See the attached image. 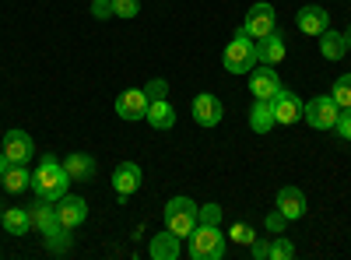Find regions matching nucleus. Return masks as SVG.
Instances as JSON below:
<instances>
[{
    "label": "nucleus",
    "instance_id": "obj_1",
    "mask_svg": "<svg viewBox=\"0 0 351 260\" xmlns=\"http://www.w3.org/2000/svg\"><path fill=\"white\" fill-rule=\"evenodd\" d=\"M67 187H71V176H67L64 162H56L53 155H43L39 169L32 172V190H36V197H43V200H60V197L67 193Z\"/></svg>",
    "mask_w": 351,
    "mask_h": 260
},
{
    "label": "nucleus",
    "instance_id": "obj_2",
    "mask_svg": "<svg viewBox=\"0 0 351 260\" xmlns=\"http://www.w3.org/2000/svg\"><path fill=\"white\" fill-rule=\"evenodd\" d=\"M221 64L228 74H250L256 64H260V56H256V39H250L243 28H239V36L228 43L225 56H221Z\"/></svg>",
    "mask_w": 351,
    "mask_h": 260
},
{
    "label": "nucleus",
    "instance_id": "obj_3",
    "mask_svg": "<svg viewBox=\"0 0 351 260\" xmlns=\"http://www.w3.org/2000/svg\"><path fill=\"white\" fill-rule=\"evenodd\" d=\"M197 211H200V204H193L190 197H172L165 204V228L180 239H186L197 228Z\"/></svg>",
    "mask_w": 351,
    "mask_h": 260
},
{
    "label": "nucleus",
    "instance_id": "obj_4",
    "mask_svg": "<svg viewBox=\"0 0 351 260\" xmlns=\"http://www.w3.org/2000/svg\"><path fill=\"white\" fill-rule=\"evenodd\" d=\"M190 257L193 260H221L225 257V236L218 233V225H200L190 233Z\"/></svg>",
    "mask_w": 351,
    "mask_h": 260
},
{
    "label": "nucleus",
    "instance_id": "obj_5",
    "mask_svg": "<svg viewBox=\"0 0 351 260\" xmlns=\"http://www.w3.org/2000/svg\"><path fill=\"white\" fill-rule=\"evenodd\" d=\"M302 117H306V123L316 127V130H334V123H337V117H341V106L334 102V95H316V99H309V102L302 106Z\"/></svg>",
    "mask_w": 351,
    "mask_h": 260
},
{
    "label": "nucleus",
    "instance_id": "obj_6",
    "mask_svg": "<svg viewBox=\"0 0 351 260\" xmlns=\"http://www.w3.org/2000/svg\"><path fill=\"white\" fill-rule=\"evenodd\" d=\"M274 25H278V18H274V8H271V4H253V8L246 11L243 32H246L250 39H263V36L274 32Z\"/></svg>",
    "mask_w": 351,
    "mask_h": 260
},
{
    "label": "nucleus",
    "instance_id": "obj_7",
    "mask_svg": "<svg viewBox=\"0 0 351 260\" xmlns=\"http://www.w3.org/2000/svg\"><path fill=\"white\" fill-rule=\"evenodd\" d=\"M190 113H193V120H197L200 127H218V123H221V113H225V106L218 102V95H211V92H200V95H193Z\"/></svg>",
    "mask_w": 351,
    "mask_h": 260
},
{
    "label": "nucleus",
    "instance_id": "obj_8",
    "mask_svg": "<svg viewBox=\"0 0 351 260\" xmlns=\"http://www.w3.org/2000/svg\"><path fill=\"white\" fill-rule=\"evenodd\" d=\"M4 155H8L11 165H25L28 158L36 155V144H32V137H28L25 130H8L4 134Z\"/></svg>",
    "mask_w": 351,
    "mask_h": 260
},
{
    "label": "nucleus",
    "instance_id": "obj_9",
    "mask_svg": "<svg viewBox=\"0 0 351 260\" xmlns=\"http://www.w3.org/2000/svg\"><path fill=\"white\" fill-rule=\"evenodd\" d=\"M278 88H281V78H278V71H274L271 64L250 71V92H253L256 99H274Z\"/></svg>",
    "mask_w": 351,
    "mask_h": 260
},
{
    "label": "nucleus",
    "instance_id": "obj_10",
    "mask_svg": "<svg viewBox=\"0 0 351 260\" xmlns=\"http://www.w3.org/2000/svg\"><path fill=\"white\" fill-rule=\"evenodd\" d=\"M148 106H152V99H148L144 88H130V92H123L120 99H116V113H120L123 120H144L148 117Z\"/></svg>",
    "mask_w": 351,
    "mask_h": 260
},
{
    "label": "nucleus",
    "instance_id": "obj_11",
    "mask_svg": "<svg viewBox=\"0 0 351 260\" xmlns=\"http://www.w3.org/2000/svg\"><path fill=\"white\" fill-rule=\"evenodd\" d=\"M271 106H274V117H278V123H295L299 117H302V99L295 95V92H288V88H278V95L271 99Z\"/></svg>",
    "mask_w": 351,
    "mask_h": 260
},
{
    "label": "nucleus",
    "instance_id": "obj_12",
    "mask_svg": "<svg viewBox=\"0 0 351 260\" xmlns=\"http://www.w3.org/2000/svg\"><path fill=\"white\" fill-rule=\"evenodd\" d=\"M56 218H60L64 228H74V225H81L88 218V204L81 197H74V193H64L60 200H56Z\"/></svg>",
    "mask_w": 351,
    "mask_h": 260
},
{
    "label": "nucleus",
    "instance_id": "obj_13",
    "mask_svg": "<svg viewBox=\"0 0 351 260\" xmlns=\"http://www.w3.org/2000/svg\"><path fill=\"white\" fill-rule=\"evenodd\" d=\"M278 211L288 218V222H299L306 215V193L299 187H281L278 190Z\"/></svg>",
    "mask_w": 351,
    "mask_h": 260
},
{
    "label": "nucleus",
    "instance_id": "obj_14",
    "mask_svg": "<svg viewBox=\"0 0 351 260\" xmlns=\"http://www.w3.org/2000/svg\"><path fill=\"white\" fill-rule=\"evenodd\" d=\"M137 187H141V165H137V162H120V165H116V172H112V190L120 193V200L130 197Z\"/></svg>",
    "mask_w": 351,
    "mask_h": 260
},
{
    "label": "nucleus",
    "instance_id": "obj_15",
    "mask_svg": "<svg viewBox=\"0 0 351 260\" xmlns=\"http://www.w3.org/2000/svg\"><path fill=\"white\" fill-rule=\"evenodd\" d=\"M299 28H302L306 36H316V39H319V36L330 28V14L319 8V4H306V8L299 11Z\"/></svg>",
    "mask_w": 351,
    "mask_h": 260
},
{
    "label": "nucleus",
    "instance_id": "obj_16",
    "mask_svg": "<svg viewBox=\"0 0 351 260\" xmlns=\"http://www.w3.org/2000/svg\"><path fill=\"white\" fill-rule=\"evenodd\" d=\"M285 53H288V46H285V36L278 32V28H274V32L271 36H263L260 43H256V56H260V64H281L285 60Z\"/></svg>",
    "mask_w": 351,
    "mask_h": 260
},
{
    "label": "nucleus",
    "instance_id": "obj_17",
    "mask_svg": "<svg viewBox=\"0 0 351 260\" xmlns=\"http://www.w3.org/2000/svg\"><path fill=\"white\" fill-rule=\"evenodd\" d=\"M180 236H176V233H169V228H165V233H158V236H152V243H148V257L152 260H176V257H180Z\"/></svg>",
    "mask_w": 351,
    "mask_h": 260
},
{
    "label": "nucleus",
    "instance_id": "obj_18",
    "mask_svg": "<svg viewBox=\"0 0 351 260\" xmlns=\"http://www.w3.org/2000/svg\"><path fill=\"white\" fill-rule=\"evenodd\" d=\"M64 169H67L71 183H88V180L95 176V158L84 155V152H74V155L64 158Z\"/></svg>",
    "mask_w": 351,
    "mask_h": 260
},
{
    "label": "nucleus",
    "instance_id": "obj_19",
    "mask_svg": "<svg viewBox=\"0 0 351 260\" xmlns=\"http://www.w3.org/2000/svg\"><path fill=\"white\" fill-rule=\"evenodd\" d=\"M250 127H253L256 134H267L271 127H278V117H274L271 99H256V102H253V109H250Z\"/></svg>",
    "mask_w": 351,
    "mask_h": 260
},
{
    "label": "nucleus",
    "instance_id": "obj_20",
    "mask_svg": "<svg viewBox=\"0 0 351 260\" xmlns=\"http://www.w3.org/2000/svg\"><path fill=\"white\" fill-rule=\"evenodd\" d=\"M60 225V218H56V200H43L39 197V204L32 208V228H39V233H53V228Z\"/></svg>",
    "mask_w": 351,
    "mask_h": 260
},
{
    "label": "nucleus",
    "instance_id": "obj_21",
    "mask_svg": "<svg viewBox=\"0 0 351 260\" xmlns=\"http://www.w3.org/2000/svg\"><path fill=\"white\" fill-rule=\"evenodd\" d=\"M0 225H4L11 236H28L32 233V211L28 208H8L4 218H0Z\"/></svg>",
    "mask_w": 351,
    "mask_h": 260
},
{
    "label": "nucleus",
    "instance_id": "obj_22",
    "mask_svg": "<svg viewBox=\"0 0 351 260\" xmlns=\"http://www.w3.org/2000/svg\"><path fill=\"white\" fill-rule=\"evenodd\" d=\"M144 120H148L155 130H169V127L176 123V109H172L165 99H155V102L148 106V117H144Z\"/></svg>",
    "mask_w": 351,
    "mask_h": 260
},
{
    "label": "nucleus",
    "instance_id": "obj_23",
    "mask_svg": "<svg viewBox=\"0 0 351 260\" xmlns=\"http://www.w3.org/2000/svg\"><path fill=\"white\" fill-rule=\"evenodd\" d=\"M0 183H4L8 193H21V190L32 187V172H28L25 165H8V172L0 176Z\"/></svg>",
    "mask_w": 351,
    "mask_h": 260
},
{
    "label": "nucleus",
    "instance_id": "obj_24",
    "mask_svg": "<svg viewBox=\"0 0 351 260\" xmlns=\"http://www.w3.org/2000/svg\"><path fill=\"white\" fill-rule=\"evenodd\" d=\"M319 53H324L327 60H341V56L348 53V39L341 32H330V28H327V32L319 36Z\"/></svg>",
    "mask_w": 351,
    "mask_h": 260
},
{
    "label": "nucleus",
    "instance_id": "obj_25",
    "mask_svg": "<svg viewBox=\"0 0 351 260\" xmlns=\"http://www.w3.org/2000/svg\"><path fill=\"white\" fill-rule=\"evenodd\" d=\"M67 233H71V228H64V225H56L53 233H46V250L49 253H67L71 250V236Z\"/></svg>",
    "mask_w": 351,
    "mask_h": 260
},
{
    "label": "nucleus",
    "instance_id": "obj_26",
    "mask_svg": "<svg viewBox=\"0 0 351 260\" xmlns=\"http://www.w3.org/2000/svg\"><path fill=\"white\" fill-rule=\"evenodd\" d=\"M330 95H334V102H337L341 109H351V74H341V78L334 81Z\"/></svg>",
    "mask_w": 351,
    "mask_h": 260
},
{
    "label": "nucleus",
    "instance_id": "obj_27",
    "mask_svg": "<svg viewBox=\"0 0 351 260\" xmlns=\"http://www.w3.org/2000/svg\"><path fill=\"white\" fill-rule=\"evenodd\" d=\"M291 257H295V246L278 233V239H271V260H291Z\"/></svg>",
    "mask_w": 351,
    "mask_h": 260
},
{
    "label": "nucleus",
    "instance_id": "obj_28",
    "mask_svg": "<svg viewBox=\"0 0 351 260\" xmlns=\"http://www.w3.org/2000/svg\"><path fill=\"white\" fill-rule=\"evenodd\" d=\"M232 243H239V246H250L253 239H256V228L253 225H246V222H236V225H232Z\"/></svg>",
    "mask_w": 351,
    "mask_h": 260
},
{
    "label": "nucleus",
    "instance_id": "obj_29",
    "mask_svg": "<svg viewBox=\"0 0 351 260\" xmlns=\"http://www.w3.org/2000/svg\"><path fill=\"white\" fill-rule=\"evenodd\" d=\"M141 11V0H112V18H134Z\"/></svg>",
    "mask_w": 351,
    "mask_h": 260
},
{
    "label": "nucleus",
    "instance_id": "obj_30",
    "mask_svg": "<svg viewBox=\"0 0 351 260\" xmlns=\"http://www.w3.org/2000/svg\"><path fill=\"white\" fill-rule=\"evenodd\" d=\"M197 222L200 225H221V204H204L197 211Z\"/></svg>",
    "mask_w": 351,
    "mask_h": 260
},
{
    "label": "nucleus",
    "instance_id": "obj_31",
    "mask_svg": "<svg viewBox=\"0 0 351 260\" xmlns=\"http://www.w3.org/2000/svg\"><path fill=\"white\" fill-rule=\"evenodd\" d=\"M334 130H337V134H341L344 141H351V109H341V117H337Z\"/></svg>",
    "mask_w": 351,
    "mask_h": 260
},
{
    "label": "nucleus",
    "instance_id": "obj_32",
    "mask_svg": "<svg viewBox=\"0 0 351 260\" xmlns=\"http://www.w3.org/2000/svg\"><path fill=\"white\" fill-rule=\"evenodd\" d=\"M263 225H267V233H274V236H278V233H285L288 218H285L281 211H271V215H267V222H263Z\"/></svg>",
    "mask_w": 351,
    "mask_h": 260
},
{
    "label": "nucleus",
    "instance_id": "obj_33",
    "mask_svg": "<svg viewBox=\"0 0 351 260\" xmlns=\"http://www.w3.org/2000/svg\"><path fill=\"white\" fill-rule=\"evenodd\" d=\"M250 253H253V260H271V243L267 239H253Z\"/></svg>",
    "mask_w": 351,
    "mask_h": 260
},
{
    "label": "nucleus",
    "instance_id": "obj_34",
    "mask_svg": "<svg viewBox=\"0 0 351 260\" xmlns=\"http://www.w3.org/2000/svg\"><path fill=\"white\" fill-rule=\"evenodd\" d=\"M92 14H95L99 21L112 18V0H95V4H92Z\"/></svg>",
    "mask_w": 351,
    "mask_h": 260
},
{
    "label": "nucleus",
    "instance_id": "obj_35",
    "mask_svg": "<svg viewBox=\"0 0 351 260\" xmlns=\"http://www.w3.org/2000/svg\"><path fill=\"white\" fill-rule=\"evenodd\" d=\"M144 92H148V99L155 102V99H165V92H169V84H165V81H148V88H144Z\"/></svg>",
    "mask_w": 351,
    "mask_h": 260
},
{
    "label": "nucleus",
    "instance_id": "obj_36",
    "mask_svg": "<svg viewBox=\"0 0 351 260\" xmlns=\"http://www.w3.org/2000/svg\"><path fill=\"white\" fill-rule=\"evenodd\" d=\"M8 165H11V162H8V155L0 152V176H4V172H8Z\"/></svg>",
    "mask_w": 351,
    "mask_h": 260
},
{
    "label": "nucleus",
    "instance_id": "obj_37",
    "mask_svg": "<svg viewBox=\"0 0 351 260\" xmlns=\"http://www.w3.org/2000/svg\"><path fill=\"white\" fill-rule=\"evenodd\" d=\"M344 39H348V49H351V28H348V32H344Z\"/></svg>",
    "mask_w": 351,
    "mask_h": 260
},
{
    "label": "nucleus",
    "instance_id": "obj_38",
    "mask_svg": "<svg viewBox=\"0 0 351 260\" xmlns=\"http://www.w3.org/2000/svg\"><path fill=\"white\" fill-rule=\"evenodd\" d=\"M0 218H4V208H0Z\"/></svg>",
    "mask_w": 351,
    "mask_h": 260
}]
</instances>
